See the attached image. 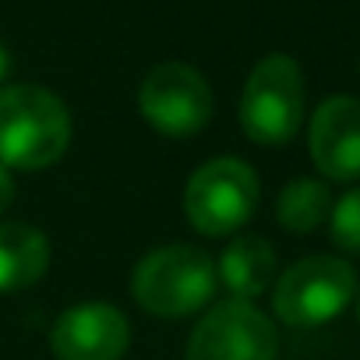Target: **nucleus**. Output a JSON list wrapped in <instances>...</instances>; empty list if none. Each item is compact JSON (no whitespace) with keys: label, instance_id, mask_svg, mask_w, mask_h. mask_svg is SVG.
I'll return each mask as SVG.
<instances>
[{"label":"nucleus","instance_id":"f257e3e1","mask_svg":"<svg viewBox=\"0 0 360 360\" xmlns=\"http://www.w3.org/2000/svg\"><path fill=\"white\" fill-rule=\"evenodd\" d=\"M71 145V113L60 96L43 85L0 89V166L46 169Z\"/></svg>","mask_w":360,"mask_h":360},{"label":"nucleus","instance_id":"f03ea898","mask_svg":"<svg viewBox=\"0 0 360 360\" xmlns=\"http://www.w3.org/2000/svg\"><path fill=\"white\" fill-rule=\"evenodd\" d=\"M216 262L195 244L152 248L131 276V297L155 318H188L205 311L216 297Z\"/></svg>","mask_w":360,"mask_h":360},{"label":"nucleus","instance_id":"7ed1b4c3","mask_svg":"<svg viewBox=\"0 0 360 360\" xmlns=\"http://www.w3.org/2000/svg\"><path fill=\"white\" fill-rule=\"evenodd\" d=\"M356 293V272L346 258L311 255L272 283V311L290 328H318L339 318Z\"/></svg>","mask_w":360,"mask_h":360},{"label":"nucleus","instance_id":"20e7f679","mask_svg":"<svg viewBox=\"0 0 360 360\" xmlns=\"http://www.w3.org/2000/svg\"><path fill=\"white\" fill-rule=\"evenodd\" d=\"M304 75L286 53L255 64L240 92V127L258 145H286L304 124Z\"/></svg>","mask_w":360,"mask_h":360},{"label":"nucleus","instance_id":"39448f33","mask_svg":"<svg viewBox=\"0 0 360 360\" xmlns=\"http://www.w3.org/2000/svg\"><path fill=\"white\" fill-rule=\"evenodd\" d=\"M258 209V176L237 155L202 162L184 188V216L202 237H230Z\"/></svg>","mask_w":360,"mask_h":360},{"label":"nucleus","instance_id":"423d86ee","mask_svg":"<svg viewBox=\"0 0 360 360\" xmlns=\"http://www.w3.org/2000/svg\"><path fill=\"white\" fill-rule=\"evenodd\" d=\"M138 110L152 131L166 138H191L212 120V89L198 68L166 60L145 75L138 89Z\"/></svg>","mask_w":360,"mask_h":360},{"label":"nucleus","instance_id":"0eeeda50","mask_svg":"<svg viewBox=\"0 0 360 360\" xmlns=\"http://www.w3.org/2000/svg\"><path fill=\"white\" fill-rule=\"evenodd\" d=\"M279 335L269 314L255 304L226 300L209 307L195 325L184 360H276Z\"/></svg>","mask_w":360,"mask_h":360},{"label":"nucleus","instance_id":"6e6552de","mask_svg":"<svg viewBox=\"0 0 360 360\" xmlns=\"http://www.w3.org/2000/svg\"><path fill=\"white\" fill-rule=\"evenodd\" d=\"M131 346V325L120 307L106 300H85L68 307L50 332L57 360H120Z\"/></svg>","mask_w":360,"mask_h":360},{"label":"nucleus","instance_id":"1a4fd4ad","mask_svg":"<svg viewBox=\"0 0 360 360\" xmlns=\"http://www.w3.org/2000/svg\"><path fill=\"white\" fill-rule=\"evenodd\" d=\"M307 148L321 176L339 184L360 180V99L328 96L311 117Z\"/></svg>","mask_w":360,"mask_h":360},{"label":"nucleus","instance_id":"9d476101","mask_svg":"<svg viewBox=\"0 0 360 360\" xmlns=\"http://www.w3.org/2000/svg\"><path fill=\"white\" fill-rule=\"evenodd\" d=\"M216 279L226 286L230 300L255 304L276 283V248L258 233L233 237L216 262Z\"/></svg>","mask_w":360,"mask_h":360},{"label":"nucleus","instance_id":"9b49d317","mask_svg":"<svg viewBox=\"0 0 360 360\" xmlns=\"http://www.w3.org/2000/svg\"><path fill=\"white\" fill-rule=\"evenodd\" d=\"M50 269V240L29 223H0V293L36 286Z\"/></svg>","mask_w":360,"mask_h":360},{"label":"nucleus","instance_id":"f8f14e48","mask_svg":"<svg viewBox=\"0 0 360 360\" xmlns=\"http://www.w3.org/2000/svg\"><path fill=\"white\" fill-rule=\"evenodd\" d=\"M328 212H332V191L321 180H311V176L290 180L279 191V202H276V219L290 233L321 230V223H328Z\"/></svg>","mask_w":360,"mask_h":360},{"label":"nucleus","instance_id":"ddd939ff","mask_svg":"<svg viewBox=\"0 0 360 360\" xmlns=\"http://www.w3.org/2000/svg\"><path fill=\"white\" fill-rule=\"evenodd\" d=\"M328 237L339 251L360 255V188L346 191L339 202H332L328 212Z\"/></svg>","mask_w":360,"mask_h":360},{"label":"nucleus","instance_id":"4468645a","mask_svg":"<svg viewBox=\"0 0 360 360\" xmlns=\"http://www.w3.org/2000/svg\"><path fill=\"white\" fill-rule=\"evenodd\" d=\"M11 202H15V176L8 166H0V212H8Z\"/></svg>","mask_w":360,"mask_h":360},{"label":"nucleus","instance_id":"2eb2a0df","mask_svg":"<svg viewBox=\"0 0 360 360\" xmlns=\"http://www.w3.org/2000/svg\"><path fill=\"white\" fill-rule=\"evenodd\" d=\"M11 75V53H8V46L0 43V85H4V78Z\"/></svg>","mask_w":360,"mask_h":360},{"label":"nucleus","instance_id":"dca6fc26","mask_svg":"<svg viewBox=\"0 0 360 360\" xmlns=\"http://www.w3.org/2000/svg\"><path fill=\"white\" fill-rule=\"evenodd\" d=\"M356 311H360V307H356Z\"/></svg>","mask_w":360,"mask_h":360}]
</instances>
